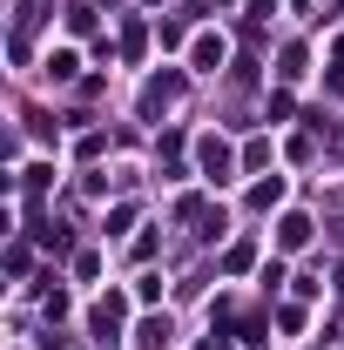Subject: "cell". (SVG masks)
Returning a JSON list of instances; mask_svg holds the SVG:
<instances>
[{"mask_svg":"<svg viewBox=\"0 0 344 350\" xmlns=\"http://www.w3.org/2000/svg\"><path fill=\"white\" fill-rule=\"evenodd\" d=\"M122 317H129V297H115V290H108L101 304L88 310V330H95V344H115V337H122Z\"/></svg>","mask_w":344,"mask_h":350,"instance_id":"1","label":"cell"},{"mask_svg":"<svg viewBox=\"0 0 344 350\" xmlns=\"http://www.w3.org/2000/svg\"><path fill=\"white\" fill-rule=\"evenodd\" d=\"M196 162H203V175H210V182H230V175H236L230 142H216V135H203V142H196Z\"/></svg>","mask_w":344,"mask_h":350,"instance_id":"2","label":"cell"},{"mask_svg":"<svg viewBox=\"0 0 344 350\" xmlns=\"http://www.w3.org/2000/svg\"><path fill=\"white\" fill-rule=\"evenodd\" d=\"M175 94H182V75H156V81L142 88V108H149V115H156V108H169Z\"/></svg>","mask_w":344,"mask_h":350,"instance_id":"3","label":"cell"},{"mask_svg":"<svg viewBox=\"0 0 344 350\" xmlns=\"http://www.w3.org/2000/svg\"><path fill=\"white\" fill-rule=\"evenodd\" d=\"M277 243H284V250H304V243H310V216H304V209H291V216L277 222Z\"/></svg>","mask_w":344,"mask_h":350,"instance_id":"4","label":"cell"},{"mask_svg":"<svg viewBox=\"0 0 344 350\" xmlns=\"http://www.w3.org/2000/svg\"><path fill=\"white\" fill-rule=\"evenodd\" d=\"M169 344V317H142L135 323V350H162Z\"/></svg>","mask_w":344,"mask_h":350,"instance_id":"5","label":"cell"},{"mask_svg":"<svg viewBox=\"0 0 344 350\" xmlns=\"http://www.w3.org/2000/svg\"><path fill=\"white\" fill-rule=\"evenodd\" d=\"M189 61H196L203 75H216V68H223V41H216V34H203V41L189 47Z\"/></svg>","mask_w":344,"mask_h":350,"instance_id":"6","label":"cell"},{"mask_svg":"<svg viewBox=\"0 0 344 350\" xmlns=\"http://www.w3.org/2000/svg\"><path fill=\"white\" fill-rule=\"evenodd\" d=\"M14 21H21V41H27V34L47 21V7H41V0H21V14H14Z\"/></svg>","mask_w":344,"mask_h":350,"instance_id":"7","label":"cell"},{"mask_svg":"<svg viewBox=\"0 0 344 350\" xmlns=\"http://www.w3.org/2000/svg\"><path fill=\"white\" fill-rule=\"evenodd\" d=\"M270 202H284V182H277V175H270V182H257V189H250V209H270Z\"/></svg>","mask_w":344,"mask_h":350,"instance_id":"8","label":"cell"},{"mask_svg":"<svg viewBox=\"0 0 344 350\" xmlns=\"http://www.w3.org/2000/svg\"><path fill=\"white\" fill-rule=\"evenodd\" d=\"M142 47H149V27H142V21H129V27H122V54H129V61H135Z\"/></svg>","mask_w":344,"mask_h":350,"instance_id":"9","label":"cell"},{"mask_svg":"<svg viewBox=\"0 0 344 350\" xmlns=\"http://www.w3.org/2000/svg\"><path fill=\"white\" fill-rule=\"evenodd\" d=\"M75 68H82V61H75L68 47H61V54H47V75H54V81H75Z\"/></svg>","mask_w":344,"mask_h":350,"instance_id":"10","label":"cell"},{"mask_svg":"<svg viewBox=\"0 0 344 350\" xmlns=\"http://www.w3.org/2000/svg\"><path fill=\"white\" fill-rule=\"evenodd\" d=\"M250 262H257V243H236V250H230V256H223V269H230V276H236V269H250Z\"/></svg>","mask_w":344,"mask_h":350,"instance_id":"11","label":"cell"},{"mask_svg":"<svg viewBox=\"0 0 344 350\" xmlns=\"http://www.w3.org/2000/svg\"><path fill=\"white\" fill-rule=\"evenodd\" d=\"M68 34H95V7H68Z\"/></svg>","mask_w":344,"mask_h":350,"instance_id":"12","label":"cell"},{"mask_svg":"<svg viewBox=\"0 0 344 350\" xmlns=\"http://www.w3.org/2000/svg\"><path fill=\"white\" fill-rule=\"evenodd\" d=\"M196 350H230V344H223V337H216V330H210V337H203V344H196Z\"/></svg>","mask_w":344,"mask_h":350,"instance_id":"13","label":"cell"}]
</instances>
